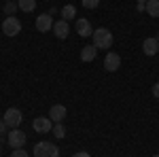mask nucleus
<instances>
[{"instance_id":"nucleus-18","label":"nucleus","mask_w":159,"mask_h":157,"mask_svg":"<svg viewBox=\"0 0 159 157\" xmlns=\"http://www.w3.org/2000/svg\"><path fill=\"white\" fill-rule=\"evenodd\" d=\"M17 9H19V7H17V2H7V4H4V13H7L9 17H11V15L17 11Z\"/></svg>"},{"instance_id":"nucleus-6","label":"nucleus","mask_w":159,"mask_h":157,"mask_svg":"<svg viewBox=\"0 0 159 157\" xmlns=\"http://www.w3.org/2000/svg\"><path fill=\"white\" fill-rule=\"evenodd\" d=\"M119 66H121L119 53H106V58H104V70L106 72H115V70H119Z\"/></svg>"},{"instance_id":"nucleus-10","label":"nucleus","mask_w":159,"mask_h":157,"mask_svg":"<svg viewBox=\"0 0 159 157\" xmlns=\"http://www.w3.org/2000/svg\"><path fill=\"white\" fill-rule=\"evenodd\" d=\"M36 30L38 32H49V30H53V19H51L49 13L36 17Z\"/></svg>"},{"instance_id":"nucleus-7","label":"nucleus","mask_w":159,"mask_h":157,"mask_svg":"<svg viewBox=\"0 0 159 157\" xmlns=\"http://www.w3.org/2000/svg\"><path fill=\"white\" fill-rule=\"evenodd\" d=\"M53 121L49 119V117H38V119H34V123H32V127H34V132L38 134H47L53 130V125H51Z\"/></svg>"},{"instance_id":"nucleus-8","label":"nucleus","mask_w":159,"mask_h":157,"mask_svg":"<svg viewBox=\"0 0 159 157\" xmlns=\"http://www.w3.org/2000/svg\"><path fill=\"white\" fill-rule=\"evenodd\" d=\"M142 51H144V55H157L159 53V40L155 36L144 38L142 40Z\"/></svg>"},{"instance_id":"nucleus-16","label":"nucleus","mask_w":159,"mask_h":157,"mask_svg":"<svg viewBox=\"0 0 159 157\" xmlns=\"http://www.w3.org/2000/svg\"><path fill=\"white\" fill-rule=\"evenodd\" d=\"M74 15H76V9H74L72 4H66V7L61 9V17H64L66 21H68V19H72Z\"/></svg>"},{"instance_id":"nucleus-5","label":"nucleus","mask_w":159,"mask_h":157,"mask_svg":"<svg viewBox=\"0 0 159 157\" xmlns=\"http://www.w3.org/2000/svg\"><path fill=\"white\" fill-rule=\"evenodd\" d=\"M7 140H9V146H13V149H21V146L25 145V134L21 132V130H11L9 132V136H7Z\"/></svg>"},{"instance_id":"nucleus-4","label":"nucleus","mask_w":159,"mask_h":157,"mask_svg":"<svg viewBox=\"0 0 159 157\" xmlns=\"http://www.w3.org/2000/svg\"><path fill=\"white\" fill-rule=\"evenodd\" d=\"M2 121L7 123V127H13V130H15V127H19V123H21V113L17 109H7Z\"/></svg>"},{"instance_id":"nucleus-26","label":"nucleus","mask_w":159,"mask_h":157,"mask_svg":"<svg viewBox=\"0 0 159 157\" xmlns=\"http://www.w3.org/2000/svg\"><path fill=\"white\" fill-rule=\"evenodd\" d=\"M153 157H159V155H153Z\"/></svg>"},{"instance_id":"nucleus-25","label":"nucleus","mask_w":159,"mask_h":157,"mask_svg":"<svg viewBox=\"0 0 159 157\" xmlns=\"http://www.w3.org/2000/svg\"><path fill=\"white\" fill-rule=\"evenodd\" d=\"M138 2H140V4H147V2H148V0H138Z\"/></svg>"},{"instance_id":"nucleus-3","label":"nucleus","mask_w":159,"mask_h":157,"mask_svg":"<svg viewBox=\"0 0 159 157\" xmlns=\"http://www.w3.org/2000/svg\"><path fill=\"white\" fill-rule=\"evenodd\" d=\"M2 32L7 34V36H17L19 32H21V24H19V19L11 15V17H7L4 21H2Z\"/></svg>"},{"instance_id":"nucleus-11","label":"nucleus","mask_w":159,"mask_h":157,"mask_svg":"<svg viewBox=\"0 0 159 157\" xmlns=\"http://www.w3.org/2000/svg\"><path fill=\"white\" fill-rule=\"evenodd\" d=\"M68 32H70V25L66 19H60L57 24H53V34L57 38H68Z\"/></svg>"},{"instance_id":"nucleus-17","label":"nucleus","mask_w":159,"mask_h":157,"mask_svg":"<svg viewBox=\"0 0 159 157\" xmlns=\"http://www.w3.org/2000/svg\"><path fill=\"white\" fill-rule=\"evenodd\" d=\"M51 132H53V136H55V138H64V136H66V127H64L61 123H55Z\"/></svg>"},{"instance_id":"nucleus-13","label":"nucleus","mask_w":159,"mask_h":157,"mask_svg":"<svg viewBox=\"0 0 159 157\" xmlns=\"http://www.w3.org/2000/svg\"><path fill=\"white\" fill-rule=\"evenodd\" d=\"M96 55H98V47L96 45H85L83 51H81V60L83 62H93Z\"/></svg>"},{"instance_id":"nucleus-14","label":"nucleus","mask_w":159,"mask_h":157,"mask_svg":"<svg viewBox=\"0 0 159 157\" xmlns=\"http://www.w3.org/2000/svg\"><path fill=\"white\" fill-rule=\"evenodd\" d=\"M17 7L24 13H32L36 9V0H17Z\"/></svg>"},{"instance_id":"nucleus-24","label":"nucleus","mask_w":159,"mask_h":157,"mask_svg":"<svg viewBox=\"0 0 159 157\" xmlns=\"http://www.w3.org/2000/svg\"><path fill=\"white\" fill-rule=\"evenodd\" d=\"M4 130H7V123H4V121H0V134H4Z\"/></svg>"},{"instance_id":"nucleus-22","label":"nucleus","mask_w":159,"mask_h":157,"mask_svg":"<svg viewBox=\"0 0 159 157\" xmlns=\"http://www.w3.org/2000/svg\"><path fill=\"white\" fill-rule=\"evenodd\" d=\"M72 157H91V155H89V153H85V151H81V153H74Z\"/></svg>"},{"instance_id":"nucleus-9","label":"nucleus","mask_w":159,"mask_h":157,"mask_svg":"<svg viewBox=\"0 0 159 157\" xmlns=\"http://www.w3.org/2000/svg\"><path fill=\"white\" fill-rule=\"evenodd\" d=\"M76 32H79V36H83V38H87V36H91L93 34V28H91V24H89V19H85V17H81V19H76Z\"/></svg>"},{"instance_id":"nucleus-20","label":"nucleus","mask_w":159,"mask_h":157,"mask_svg":"<svg viewBox=\"0 0 159 157\" xmlns=\"http://www.w3.org/2000/svg\"><path fill=\"white\" fill-rule=\"evenodd\" d=\"M11 157H28V153H25L24 149H13Z\"/></svg>"},{"instance_id":"nucleus-2","label":"nucleus","mask_w":159,"mask_h":157,"mask_svg":"<svg viewBox=\"0 0 159 157\" xmlns=\"http://www.w3.org/2000/svg\"><path fill=\"white\" fill-rule=\"evenodd\" d=\"M34 157H60V149L51 142H38L34 145Z\"/></svg>"},{"instance_id":"nucleus-21","label":"nucleus","mask_w":159,"mask_h":157,"mask_svg":"<svg viewBox=\"0 0 159 157\" xmlns=\"http://www.w3.org/2000/svg\"><path fill=\"white\" fill-rule=\"evenodd\" d=\"M153 96H155V98H159V83H155V85H153Z\"/></svg>"},{"instance_id":"nucleus-12","label":"nucleus","mask_w":159,"mask_h":157,"mask_svg":"<svg viewBox=\"0 0 159 157\" xmlns=\"http://www.w3.org/2000/svg\"><path fill=\"white\" fill-rule=\"evenodd\" d=\"M66 117V106H61V104H55V106H51L49 110V119L53 123H61V119Z\"/></svg>"},{"instance_id":"nucleus-23","label":"nucleus","mask_w":159,"mask_h":157,"mask_svg":"<svg viewBox=\"0 0 159 157\" xmlns=\"http://www.w3.org/2000/svg\"><path fill=\"white\" fill-rule=\"evenodd\" d=\"M136 11H140V13H142V11H147V4H140V2H138V7H136Z\"/></svg>"},{"instance_id":"nucleus-1","label":"nucleus","mask_w":159,"mask_h":157,"mask_svg":"<svg viewBox=\"0 0 159 157\" xmlns=\"http://www.w3.org/2000/svg\"><path fill=\"white\" fill-rule=\"evenodd\" d=\"M91 36H93V45L98 49H110V45H112V34L106 28H96Z\"/></svg>"},{"instance_id":"nucleus-15","label":"nucleus","mask_w":159,"mask_h":157,"mask_svg":"<svg viewBox=\"0 0 159 157\" xmlns=\"http://www.w3.org/2000/svg\"><path fill=\"white\" fill-rule=\"evenodd\" d=\"M147 13L151 17H159V0H148L147 2Z\"/></svg>"},{"instance_id":"nucleus-19","label":"nucleus","mask_w":159,"mask_h":157,"mask_svg":"<svg viewBox=\"0 0 159 157\" xmlns=\"http://www.w3.org/2000/svg\"><path fill=\"white\" fill-rule=\"evenodd\" d=\"M100 4V0H83V7L85 9H96Z\"/></svg>"}]
</instances>
